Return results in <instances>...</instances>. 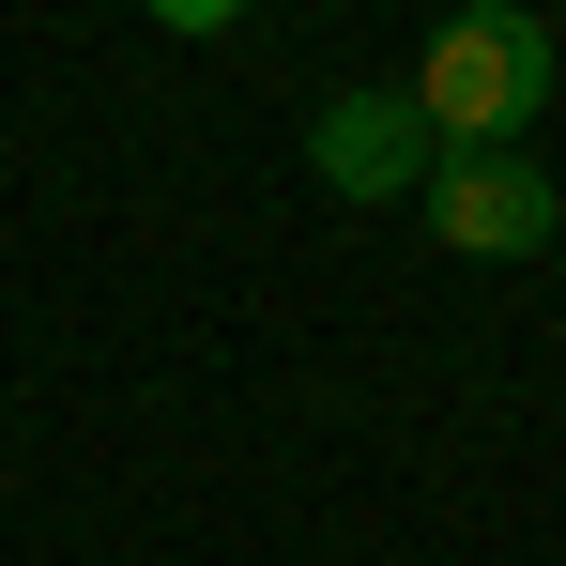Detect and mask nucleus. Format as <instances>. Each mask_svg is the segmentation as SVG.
<instances>
[{"label": "nucleus", "mask_w": 566, "mask_h": 566, "mask_svg": "<svg viewBox=\"0 0 566 566\" xmlns=\"http://www.w3.org/2000/svg\"><path fill=\"white\" fill-rule=\"evenodd\" d=\"M306 169L337 199H413L429 185V123H413V93H337L322 123H306Z\"/></svg>", "instance_id": "obj_3"}, {"label": "nucleus", "mask_w": 566, "mask_h": 566, "mask_svg": "<svg viewBox=\"0 0 566 566\" xmlns=\"http://www.w3.org/2000/svg\"><path fill=\"white\" fill-rule=\"evenodd\" d=\"M429 245H460V261H536V245H566V199L536 154H429Z\"/></svg>", "instance_id": "obj_2"}, {"label": "nucleus", "mask_w": 566, "mask_h": 566, "mask_svg": "<svg viewBox=\"0 0 566 566\" xmlns=\"http://www.w3.org/2000/svg\"><path fill=\"white\" fill-rule=\"evenodd\" d=\"M552 93H566L552 15H444L429 62H413L429 154H521V123H552Z\"/></svg>", "instance_id": "obj_1"}]
</instances>
